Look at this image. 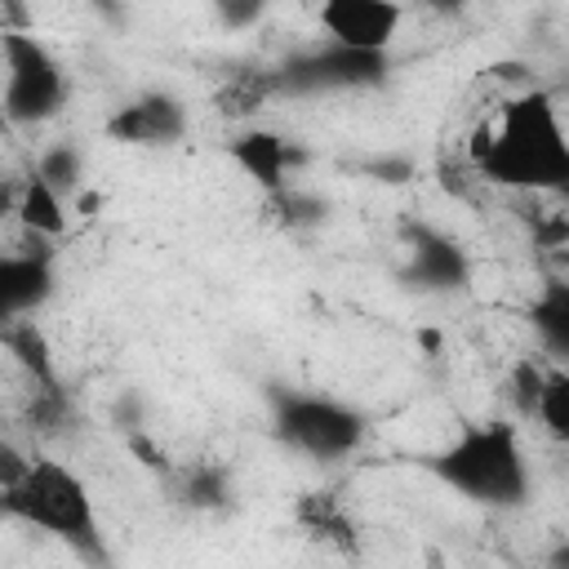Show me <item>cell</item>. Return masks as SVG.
<instances>
[{
	"instance_id": "obj_1",
	"label": "cell",
	"mask_w": 569,
	"mask_h": 569,
	"mask_svg": "<svg viewBox=\"0 0 569 569\" xmlns=\"http://www.w3.org/2000/svg\"><path fill=\"white\" fill-rule=\"evenodd\" d=\"M471 160L485 182L569 200V133L551 93L542 89L507 98L498 120L476 133Z\"/></svg>"
},
{
	"instance_id": "obj_7",
	"label": "cell",
	"mask_w": 569,
	"mask_h": 569,
	"mask_svg": "<svg viewBox=\"0 0 569 569\" xmlns=\"http://www.w3.org/2000/svg\"><path fill=\"white\" fill-rule=\"evenodd\" d=\"M400 4L396 0H320V27L333 44L387 53V44L400 31Z\"/></svg>"
},
{
	"instance_id": "obj_17",
	"label": "cell",
	"mask_w": 569,
	"mask_h": 569,
	"mask_svg": "<svg viewBox=\"0 0 569 569\" xmlns=\"http://www.w3.org/2000/svg\"><path fill=\"white\" fill-rule=\"evenodd\" d=\"M187 502H196V507H213V502H222V476H218L213 467L191 471V480H187Z\"/></svg>"
},
{
	"instance_id": "obj_6",
	"label": "cell",
	"mask_w": 569,
	"mask_h": 569,
	"mask_svg": "<svg viewBox=\"0 0 569 569\" xmlns=\"http://www.w3.org/2000/svg\"><path fill=\"white\" fill-rule=\"evenodd\" d=\"M387 80V53H369V49H347V44H325L311 49L293 62L280 67L276 84L289 93H316V89H369Z\"/></svg>"
},
{
	"instance_id": "obj_3",
	"label": "cell",
	"mask_w": 569,
	"mask_h": 569,
	"mask_svg": "<svg viewBox=\"0 0 569 569\" xmlns=\"http://www.w3.org/2000/svg\"><path fill=\"white\" fill-rule=\"evenodd\" d=\"M4 493V511L71 542L80 556L102 560V542H98V520H93V498L84 489V480L53 462V458H31L22 476L0 485Z\"/></svg>"
},
{
	"instance_id": "obj_18",
	"label": "cell",
	"mask_w": 569,
	"mask_h": 569,
	"mask_svg": "<svg viewBox=\"0 0 569 569\" xmlns=\"http://www.w3.org/2000/svg\"><path fill=\"white\" fill-rule=\"evenodd\" d=\"M218 4V13L231 22V27H244V22H253L258 13H262V0H213Z\"/></svg>"
},
{
	"instance_id": "obj_11",
	"label": "cell",
	"mask_w": 569,
	"mask_h": 569,
	"mask_svg": "<svg viewBox=\"0 0 569 569\" xmlns=\"http://www.w3.org/2000/svg\"><path fill=\"white\" fill-rule=\"evenodd\" d=\"M413 280H427V289H453L467 280V258L453 240L436 231H413Z\"/></svg>"
},
{
	"instance_id": "obj_13",
	"label": "cell",
	"mask_w": 569,
	"mask_h": 569,
	"mask_svg": "<svg viewBox=\"0 0 569 569\" xmlns=\"http://www.w3.org/2000/svg\"><path fill=\"white\" fill-rule=\"evenodd\" d=\"M18 222L31 231V236H62L67 231V209H62V191L40 178L31 169V178L22 182V196H18Z\"/></svg>"
},
{
	"instance_id": "obj_14",
	"label": "cell",
	"mask_w": 569,
	"mask_h": 569,
	"mask_svg": "<svg viewBox=\"0 0 569 569\" xmlns=\"http://www.w3.org/2000/svg\"><path fill=\"white\" fill-rule=\"evenodd\" d=\"M533 418L556 445H569V369H547Z\"/></svg>"
},
{
	"instance_id": "obj_8",
	"label": "cell",
	"mask_w": 569,
	"mask_h": 569,
	"mask_svg": "<svg viewBox=\"0 0 569 569\" xmlns=\"http://www.w3.org/2000/svg\"><path fill=\"white\" fill-rule=\"evenodd\" d=\"M107 133L116 142H133V147H169L187 133V107L173 93H142L133 102H124L111 120Z\"/></svg>"
},
{
	"instance_id": "obj_9",
	"label": "cell",
	"mask_w": 569,
	"mask_h": 569,
	"mask_svg": "<svg viewBox=\"0 0 569 569\" xmlns=\"http://www.w3.org/2000/svg\"><path fill=\"white\" fill-rule=\"evenodd\" d=\"M49 293H53V253L44 244L36 253H4V262H0V302H4L9 320L36 311Z\"/></svg>"
},
{
	"instance_id": "obj_19",
	"label": "cell",
	"mask_w": 569,
	"mask_h": 569,
	"mask_svg": "<svg viewBox=\"0 0 569 569\" xmlns=\"http://www.w3.org/2000/svg\"><path fill=\"white\" fill-rule=\"evenodd\" d=\"M431 4H436V9H458L462 0H431Z\"/></svg>"
},
{
	"instance_id": "obj_10",
	"label": "cell",
	"mask_w": 569,
	"mask_h": 569,
	"mask_svg": "<svg viewBox=\"0 0 569 569\" xmlns=\"http://www.w3.org/2000/svg\"><path fill=\"white\" fill-rule=\"evenodd\" d=\"M231 156L236 164L262 187V191H284V173H289V142L267 133V129H249V133H236L231 138Z\"/></svg>"
},
{
	"instance_id": "obj_2",
	"label": "cell",
	"mask_w": 569,
	"mask_h": 569,
	"mask_svg": "<svg viewBox=\"0 0 569 569\" xmlns=\"http://www.w3.org/2000/svg\"><path fill=\"white\" fill-rule=\"evenodd\" d=\"M431 476L480 507H516L529 493V467L511 422H476L431 462Z\"/></svg>"
},
{
	"instance_id": "obj_12",
	"label": "cell",
	"mask_w": 569,
	"mask_h": 569,
	"mask_svg": "<svg viewBox=\"0 0 569 569\" xmlns=\"http://www.w3.org/2000/svg\"><path fill=\"white\" fill-rule=\"evenodd\" d=\"M529 325L556 360H569V280H547L529 302Z\"/></svg>"
},
{
	"instance_id": "obj_5",
	"label": "cell",
	"mask_w": 569,
	"mask_h": 569,
	"mask_svg": "<svg viewBox=\"0 0 569 569\" xmlns=\"http://www.w3.org/2000/svg\"><path fill=\"white\" fill-rule=\"evenodd\" d=\"M67 102L58 58L27 31H4V116L9 124H40Z\"/></svg>"
},
{
	"instance_id": "obj_20",
	"label": "cell",
	"mask_w": 569,
	"mask_h": 569,
	"mask_svg": "<svg viewBox=\"0 0 569 569\" xmlns=\"http://www.w3.org/2000/svg\"><path fill=\"white\" fill-rule=\"evenodd\" d=\"M556 560H569V547H565V551H560V556H556Z\"/></svg>"
},
{
	"instance_id": "obj_21",
	"label": "cell",
	"mask_w": 569,
	"mask_h": 569,
	"mask_svg": "<svg viewBox=\"0 0 569 569\" xmlns=\"http://www.w3.org/2000/svg\"><path fill=\"white\" fill-rule=\"evenodd\" d=\"M93 4H111V0H93Z\"/></svg>"
},
{
	"instance_id": "obj_4",
	"label": "cell",
	"mask_w": 569,
	"mask_h": 569,
	"mask_svg": "<svg viewBox=\"0 0 569 569\" xmlns=\"http://www.w3.org/2000/svg\"><path fill=\"white\" fill-rule=\"evenodd\" d=\"M365 413L342 405V400H329V396H307V391H289V396H276V436L316 458V462H342L360 449L365 440Z\"/></svg>"
},
{
	"instance_id": "obj_16",
	"label": "cell",
	"mask_w": 569,
	"mask_h": 569,
	"mask_svg": "<svg viewBox=\"0 0 569 569\" xmlns=\"http://www.w3.org/2000/svg\"><path fill=\"white\" fill-rule=\"evenodd\" d=\"M542 378H547V369H538L533 360H520V365L511 369L507 387H511V405H516V413H520V418H533L538 396H542Z\"/></svg>"
},
{
	"instance_id": "obj_15",
	"label": "cell",
	"mask_w": 569,
	"mask_h": 569,
	"mask_svg": "<svg viewBox=\"0 0 569 569\" xmlns=\"http://www.w3.org/2000/svg\"><path fill=\"white\" fill-rule=\"evenodd\" d=\"M36 173L49 178L58 191H76V187H80V151H76L71 142L44 147L40 160H36Z\"/></svg>"
}]
</instances>
